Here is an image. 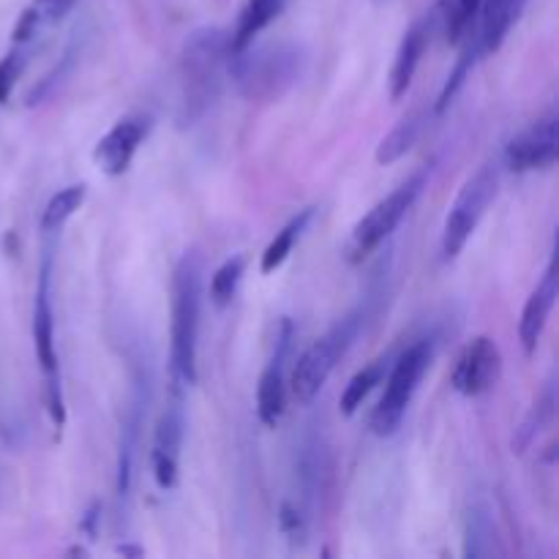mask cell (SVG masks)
Returning a JSON list of instances; mask_svg holds the SVG:
<instances>
[{"label": "cell", "instance_id": "5", "mask_svg": "<svg viewBox=\"0 0 559 559\" xmlns=\"http://www.w3.org/2000/svg\"><path fill=\"white\" fill-rule=\"evenodd\" d=\"M431 360V344L418 342L409 349H404L402 358L393 366L391 377H388V388L382 393L380 404L371 415V431L377 437H391L393 431L402 426L404 415H407L409 402H413L415 391H418L420 377L426 374Z\"/></svg>", "mask_w": 559, "mask_h": 559}, {"label": "cell", "instance_id": "16", "mask_svg": "<svg viewBox=\"0 0 559 559\" xmlns=\"http://www.w3.org/2000/svg\"><path fill=\"white\" fill-rule=\"evenodd\" d=\"M527 0H480V49L497 52L506 41L513 22L522 16Z\"/></svg>", "mask_w": 559, "mask_h": 559}, {"label": "cell", "instance_id": "4", "mask_svg": "<svg viewBox=\"0 0 559 559\" xmlns=\"http://www.w3.org/2000/svg\"><path fill=\"white\" fill-rule=\"evenodd\" d=\"M360 331V314L344 317L338 325H333L320 342L311 344L304 355L295 364L293 377H289V393L298 404L314 402L317 393L322 391V385L328 382V377L333 374L338 360L344 358V353L349 349V344L355 342Z\"/></svg>", "mask_w": 559, "mask_h": 559}, {"label": "cell", "instance_id": "3", "mask_svg": "<svg viewBox=\"0 0 559 559\" xmlns=\"http://www.w3.org/2000/svg\"><path fill=\"white\" fill-rule=\"evenodd\" d=\"M202 276L205 262L200 251L191 249L180 257L173 278V347L169 364L178 385L191 388L197 382V338L202 317Z\"/></svg>", "mask_w": 559, "mask_h": 559}, {"label": "cell", "instance_id": "19", "mask_svg": "<svg viewBox=\"0 0 559 559\" xmlns=\"http://www.w3.org/2000/svg\"><path fill=\"white\" fill-rule=\"evenodd\" d=\"M74 5L76 0H31L27 9L20 14V20H16L14 33H11L16 47H20V44L33 41L44 27L58 25V22L74 9Z\"/></svg>", "mask_w": 559, "mask_h": 559}, {"label": "cell", "instance_id": "25", "mask_svg": "<svg viewBox=\"0 0 559 559\" xmlns=\"http://www.w3.org/2000/svg\"><path fill=\"white\" fill-rule=\"evenodd\" d=\"M551 413H555V385H549V388H546V391H544V396H540L538 402H535L533 413H530V418L524 420V426H522V435H519V442H516V448H527L530 442L535 440V435H538V431L544 429L546 424H549Z\"/></svg>", "mask_w": 559, "mask_h": 559}, {"label": "cell", "instance_id": "11", "mask_svg": "<svg viewBox=\"0 0 559 559\" xmlns=\"http://www.w3.org/2000/svg\"><path fill=\"white\" fill-rule=\"evenodd\" d=\"M151 131V120L145 115H129V118L118 120L102 140L96 142V151H93V158L102 167L104 175L109 178H118L129 169L131 158L140 151L142 140Z\"/></svg>", "mask_w": 559, "mask_h": 559}, {"label": "cell", "instance_id": "6", "mask_svg": "<svg viewBox=\"0 0 559 559\" xmlns=\"http://www.w3.org/2000/svg\"><path fill=\"white\" fill-rule=\"evenodd\" d=\"M497 186H500V175H497V167H491V164L480 167L462 186V191H459L456 202H453L451 213L445 218V227H442V257L445 260H456L462 254L469 235L475 233L484 213L495 202Z\"/></svg>", "mask_w": 559, "mask_h": 559}, {"label": "cell", "instance_id": "13", "mask_svg": "<svg viewBox=\"0 0 559 559\" xmlns=\"http://www.w3.org/2000/svg\"><path fill=\"white\" fill-rule=\"evenodd\" d=\"M295 328L289 320H282V333H278L276 353L271 364L265 366L257 388V415L265 426H276L284 415V402H287V385H284V360H287L289 347H293Z\"/></svg>", "mask_w": 559, "mask_h": 559}, {"label": "cell", "instance_id": "14", "mask_svg": "<svg viewBox=\"0 0 559 559\" xmlns=\"http://www.w3.org/2000/svg\"><path fill=\"white\" fill-rule=\"evenodd\" d=\"M559 293V276H557V262L551 260L549 271L544 273V278L538 282V287L533 289V295L527 298L522 311V320H519V338H522L524 353L533 355L538 349L540 336L546 331V322H549L551 309H555V300Z\"/></svg>", "mask_w": 559, "mask_h": 559}, {"label": "cell", "instance_id": "21", "mask_svg": "<svg viewBox=\"0 0 559 559\" xmlns=\"http://www.w3.org/2000/svg\"><path fill=\"white\" fill-rule=\"evenodd\" d=\"M382 377H385V360H374L371 366H366V369H360L358 374L353 377V380L347 382V388H344L342 393V402H338V407H342V415H355V409L364 404V399L369 396L371 391H374L377 385L382 382Z\"/></svg>", "mask_w": 559, "mask_h": 559}, {"label": "cell", "instance_id": "20", "mask_svg": "<svg viewBox=\"0 0 559 559\" xmlns=\"http://www.w3.org/2000/svg\"><path fill=\"white\" fill-rule=\"evenodd\" d=\"M82 202H85V183L60 189L58 194L47 202V207H44V216H41L44 233H58V229L63 227L76 211H80Z\"/></svg>", "mask_w": 559, "mask_h": 559}, {"label": "cell", "instance_id": "24", "mask_svg": "<svg viewBox=\"0 0 559 559\" xmlns=\"http://www.w3.org/2000/svg\"><path fill=\"white\" fill-rule=\"evenodd\" d=\"M464 555L478 559L495 555V522L486 511H473L467 519V546Z\"/></svg>", "mask_w": 559, "mask_h": 559}, {"label": "cell", "instance_id": "8", "mask_svg": "<svg viewBox=\"0 0 559 559\" xmlns=\"http://www.w3.org/2000/svg\"><path fill=\"white\" fill-rule=\"evenodd\" d=\"M33 342H36L38 364H41L44 377H47V404L55 426L66 424L63 391H60V371L58 353H55V320L52 306H49V260L44 262L41 278L36 289V306H33Z\"/></svg>", "mask_w": 559, "mask_h": 559}, {"label": "cell", "instance_id": "9", "mask_svg": "<svg viewBox=\"0 0 559 559\" xmlns=\"http://www.w3.org/2000/svg\"><path fill=\"white\" fill-rule=\"evenodd\" d=\"M559 156V118L557 112L546 115L538 123L513 136L506 147V164L513 173H533L549 169Z\"/></svg>", "mask_w": 559, "mask_h": 559}, {"label": "cell", "instance_id": "10", "mask_svg": "<svg viewBox=\"0 0 559 559\" xmlns=\"http://www.w3.org/2000/svg\"><path fill=\"white\" fill-rule=\"evenodd\" d=\"M500 371L502 355L497 342L489 336H478L459 355L451 382L462 396H484L500 380Z\"/></svg>", "mask_w": 559, "mask_h": 559}, {"label": "cell", "instance_id": "23", "mask_svg": "<svg viewBox=\"0 0 559 559\" xmlns=\"http://www.w3.org/2000/svg\"><path fill=\"white\" fill-rule=\"evenodd\" d=\"M246 271V257L243 254H235L229 260H224L218 265V271L213 273L211 278V298L216 306H227L233 300L235 289H238L240 276Z\"/></svg>", "mask_w": 559, "mask_h": 559}, {"label": "cell", "instance_id": "17", "mask_svg": "<svg viewBox=\"0 0 559 559\" xmlns=\"http://www.w3.org/2000/svg\"><path fill=\"white\" fill-rule=\"evenodd\" d=\"M426 123H429V112H426V107L409 109V112L404 115L396 126H393L391 134L380 142V147H377V156H374L377 164H382V167H391V164H396L399 158L407 156V153L413 151L415 142L420 140V134H424Z\"/></svg>", "mask_w": 559, "mask_h": 559}, {"label": "cell", "instance_id": "12", "mask_svg": "<svg viewBox=\"0 0 559 559\" xmlns=\"http://www.w3.org/2000/svg\"><path fill=\"white\" fill-rule=\"evenodd\" d=\"M180 445H183V407H180V399L175 396L158 418L156 435H153L151 462L158 489L167 491L178 484Z\"/></svg>", "mask_w": 559, "mask_h": 559}, {"label": "cell", "instance_id": "18", "mask_svg": "<svg viewBox=\"0 0 559 559\" xmlns=\"http://www.w3.org/2000/svg\"><path fill=\"white\" fill-rule=\"evenodd\" d=\"M287 3L289 0H246L238 27H235V33H229V47H233V52H240L249 44H254V38L287 9Z\"/></svg>", "mask_w": 559, "mask_h": 559}, {"label": "cell", "instance_id": "1", "mask_svg": "<svg viewBox=\"0 0 559 559\" xmlns=\"http://www.w3.org/2000/svg\"><path fill=\"white\" fill-rule=\"evenodd\" d=\"M233 55L229 47V31L224 27H197L180 49V102H178V126L189 129L216 102L222 87L224 63Z\"/></svg>", "mask_w": 559, "mask_h": 559}, {"label": "cell", "instance_id": "2", "mask_svg": "<svg viewBox=\"0 0 559 559\" xmlns=\"http://www.w3.org/2000/svg\"><path fill=\"white\" fill-rule=\"evenodd\" d=\"M304 66L306 52L295 41H273L262 47L249 44L229 55V74L240 96L251 104H273L287 96L304 74Z\"/></svg>", "mask_w": 559, "mask_h": 559}, {"label": "cell", "instance_id": "7", "mask_svg": "<svg viewBox=\"0 0 559 559\" xmlns=\"http://www.w3.org/2000/svg\"><path fill=\"white\" fill-rule=\"evenodd\" d=\"M426 186V169L424 173L413 175L404 186H399L396 191L385 197V200L377 202L353 229V243H349V260L360 262L364 257H369L393 229L402 224V218L407 216L409 207L415 205V200L420 197Z\"/></svg>", "mask_w": 559, "mask_h": 559}, {"label": "cell", "instance_id": "26", "mask_svg": "<svg viewBox=\"0 0 559 559\" xmlns=\"http://www.w3.org/2000/svg\"><path fill=\"white\" fill-rule=\"evenodd\" d=\"M475 55H478V49H475V47H467V49H464V55H462V58H459L456 69L451 71V76H448L445 87H442L440 98H437L435 112H445L448 104L453 102V96H456V93L462 91L464 80H467V74H469V71H473V66H475Z\"/></svg>", "mask_w": 559, "mask_h": 559}, {"label": "cell", "instance_id": "27", "mask_svg": "<svg viewBox=\"0 0 559 559\" xmlns=\"http://www.w3.org/2000/svg\"><path fill=\"white\" fill-rule=\"evenodd\" d=\"M22 71H25V52H22V49H14V52H9L0 60V104L9 102L11 91H14Z\"/></svg>", "mask_w": 559, "mask_h": 559}, {"label": "cell", "instance_id": "22", "mask_svg": "<svg viewBox=\"0 0 559 559\" xmlns=\"http://www.w3.org/2000/svg\"><path fill=\"white\" fill-rule=\"evenodd\" d=\"M311 218V211H304L300 216H295L293 222L287 224V227L282 229V233L276 235V238L271 240V246H267L265 251H262V260H260V271L262 273H273L276 267L284 265V260L289 257V251H293L295 240H298V235L304 233V227L309 224Z\"/></svg>", "mask_w": 559, "mask_h": 559}, {"label": "cell", "instance_id": "28", "mask_svg": "<svg viewBox=\"0 0 559 559\" xmlns=\"http://www.w3.org/2000/svg\"><path fill=\"white\" fill-rule=\"evenodd\" d=\"M282 530L293 540L304 538V535H306V516L298 511V508L289 506V502H284V506H282Z\"/></svg>", "mask_w": 559, "mask_h": 559}, {"label": "cell", "instance_id": "15", "mask_svg": "<svg viewBox=\"0 0 559 559\" xmlns=\"http://www.w3.org/2000/svg\"><path fill=\"white\" fill-rule=\"evenodd\" d=\"M429 33L431 22L418 20L407 33H404L402 44H399L396 60H393L391 69V98L399 102L402 96H407L409 85H413V76L418 71L420 58H424L426 47H429Z\"/></svg>", "mask_w": 559, "mask_h": 559}]
</instances>
